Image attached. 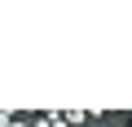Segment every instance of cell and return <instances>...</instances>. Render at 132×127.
<instances>
[{
	"label": "cell",
	"mask_w": 132,
	"mask_h": 127,
	"mask_svg": "<svg viewBox=\"0 0 132 127\" xmlns=\"http://www.w3.org/2000/svg\"><path fill=\"white\" fill-rule=\"evenodd\" d=\"M31 127H53V123H48V114H35V118H31Z\"/></svg>",
	"instance_id": "1"
},
{
	"label": "cell",
	"mask_w": 132,
	"mask_h": 127,
	"mask_svg": "<svg viewBox=\"0 0 132 127\" xmlns=\"http://www.w3.org/2000/svg\"><path fill=\"white\" fill-rule=\"evenodd\" d=\"M123 127H132V110H128V114H123Z\"/></svg>",
	"instance_id": "2"
}]
</instances>
